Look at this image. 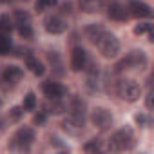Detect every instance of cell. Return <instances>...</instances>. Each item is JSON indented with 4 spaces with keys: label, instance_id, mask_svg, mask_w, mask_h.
Wrapping results in <instances>:
<instances>
[{
    "label": "cell",
    "instance_id": "8992f818",
    "mask_svg": "<svg viewBox=\"0 0 154 154\" xmlns=\"http://www.w3.org/2000/svg\"><path fill=\"white\" fill-rule=\"evenodd\" d=\"M91 122L94 123V127H98L100 131H107L111 129L114 118L111 114V111H107L105 107H94L91 111Z\"/></svg>",
    "mask_w": 154,
    "mask_h": 154
},
{
    "label": "cell",
    "instance_id": "30bf717a",
    "mask_svg": "<svg viewBox=\"0 0 154 154\" xmlns=\"http://www.w3.org/2000/svg\"><path fill=\"white\" fill-rule=\"evenodd\" d=\"M87 62H89V60H87V53H85L84 47H74V49H72V53H71V69H72L74 72L85 69Z\"/></svg>",
    "mask_w": 154,
    "mask_h": 154
},
{
    "label": "cell",
    "instance_id": "6da1fadb",
    "mask_svg": "<svg viewBox=\"0 0 154 154\" xmlns=\"http://www.w3.org/2000/svg\"><path fill=\"white\" fill-rule=\"evenodd\" d=\"M134 145H136L134 132H132L129 127H123V129L116 131V132L111 136L107 149H109L111 152H123V150H131V149H134Z\"/></svg>",
    "mask_w": 154,
    "mask_h": 154
},
{
    "label": "cell",
    "instance_id": "cb8c5ba5",
    "mask_svg": "<svg viewBox=\"0 0 154 154\" xmlns=\"http://www.w3.org/2000/svg\"><path fill=\"white\" fill-rule=\"evenodd\" d=\"M100 149H102V145H100L98 140H91V141H87L84 145V150L85 152H100Z\"/></svg>",
    "mask_w": 154,
    "mask_h": 154
},
{
    "label": "cell",
    "instance_id": "ba28073f",
    "mask_svg": "<svg viewBox=\"0 0 154 154\" xmlns=\"http://www.w3.org/2000/svg\"><path fill=\"white\" fill-rule=\"evenodd\" d=\"M127 9H129V15H132L136 18H150L152 17L150 6L141 2V0H129V2H127Z\"/></svg>",
    "mask_w": 154,
    "mask_h": 154
},
{
    "label": "cell",
    "instance_id": "44dd1931",
    "mask_svg": "<svg viewBox=\"0 0 154 154\" xmlns=\"http://www.w3.org/2000/svg\"><path fill=\"white\" fill-rule=\"evenodd\" d=\"M11 47H13V44H11V38H9V35H2V33H0V56H6V54H9Z\"/></svg>",
    "mask_w": 154,
    "mask_h": 154
},
{
    "label": "cell",
    "instance_id": "3957f363",
    "mask_svg": "<svg viewBox=\"0 0 154 154\" xmlns=\"http://www.w3.org/2000/svg\"><path fill=\"white\" fill-rule=\"evenodd\" d=\"M120 98H123L125 102H136L140 100L141 96V87L136 80H131V78H123L118 82V87H116Z\"/></svg>",
    "mask_w": 154,
    "mask_h": 154
},
{
    "label": "cell",
    "instance_id": "4fadbf2b",
    "mask_svg": "<svg viewBox=\"0 0 154 154\" xmlns=\"http://www.w3.org/2000/svg\"><path fill=\"white\" fill-rule=\"evenodd\" d=\"M22 76H24V71H22L18 65H8V67L4 69V72H2L4 82H6V84H11V85L18 84V82L22 80Z\"/></svg>",
    "mask_w": 154,
    "mask_h": 154
},
{
    "label": "cell",
    "instance_id": "83f0119b",
    "mask_svg": "<svg viewBox=\"0 0 154 154\" xmlns=\"http://www.w3.org/2000/svg\"><path fill=\"white\" fill-rule=\"evenodd\" d=\"M134 120L138 122V125H141V127H147L149 125V118L145 116V114H136L134 116Z\"/></svg>",
    "mask_w": 154,
    "mask_h": 154
},
{
    "label": "cell",
    "instance_id": "5bb4252c",
    "mask_svg": "<svg viewBox=\"0 0 154 154\" xmlns=\"http://www.w3.org/2000/svg\"><path fill=\"white\" fill-rule=\"evenodd\" d=\"M26 65H27V69H29L35 76H44V72H45L44 63H42L38 58H35L33 54H26Z\"/></svg>",
    "mask_w": 154,
    "mask_h": 154
},
{
    "label": "cell",
    "instance_id": "52a82bcc",
    "mask_svg": "<svg viewBox=\"0 0 154 154\" xmlns=\"http://www.w3.org/2000/svg\"><path fill=\"white\" fill-rule=\"evenodd\" d=\"M62 129L71 134V136H80L85 129V122L84 116H76V114H69L63 122H62Z\"/></svg>",
    "mask_w": 154,
    "mask_h": 154
},
{
    "label": "cell",
    "instance_id": "4316f807",
    "mask_svg": "<svg viewBox=\"0 0 154 154\" xmlns=\"http://www.w3.org/2000/svg\"><path fill=\"white\" fill-rule=\"evenodd\" d=\"M9 112H11V120L13 122H18L22 118V114H24V107H13Z\"/></svg>",
    "mask_w": 154,
    "mask_h": 154
},
{
    "label": "cell",
    "instance_id": "7402d4cb",
    "mask_svg": "<svg viewBox=\"0 0 154 154\" xmlns=\"http://www.w3.org/2000/svg\"><path fill=\"white\" fill-rule=\"evenodd\" d=\"M56 2H58V0H36V2H35V9L38 13H42V11L49 9V8H54Z\"/></svg>",
    "mask_w": 154,
    "mask_h": 154
},
{
    "label": "cell",
    "instance_id": "f1b7e54d",
    "mask_svg": "<svg viewBox=\"0 0 154 154\" xmlns=\"http://www.w3.org/2000/svg\"><path fill=\"white\" fill-rule=\"evenodd\" d=\"M33 122H35L36 125H42V123L45 122V112H38V114H35V118H33Z\"/></svg>",
    "mask_w": 154,
    "mask_h": 154
},
{
    "label": "cell",
    "instance_id": "7a4b0ae2",
    "mask_svg": "<svg viewBox=\"0 0 154 154\" xmlns=\"http://www.w3.org/2000/svg\"><path fill=\"white\" fill-rule=\"evenodd\" d=\"M96 47H98V51L103 58H114L120 53V40L112 33L103 31V35L96 42Z\"/></svg>",
    "mask_w": 154,
    "mask_h": 154
},
{
    "label": "cell",
    "instance_id": "d6986e66",
    "mask_svg": "<svg viewBox=\"0 0 154 154\" xmlns=\"http://www.w3.org/2000/svg\"><path fill=\"white\" fill-rule=\"evenodd\" d=\"M11 31H13V18L9 15H2L0 17V33L11 35Z\"/></svg>",
    "mask_w": 154,
    "mask_h": 154
},
{
    "label": "cell",
    "instance_id": "e0dca14e",
    "mask_svg": "<svg viewBox=\"0 0 154 154\" xmlns=\"http://www.w3.org/2000/svg\"><path fill=\"white\" fill-rule=\"evenodd\" d=\"M103 31H105V29H103L100 24H91V26H87V27H85V36H87L93 44H96V42H98V38L103 35Z\"/></svg>",
    "mask_w": 154,
    "mask_h": 154
},
{
    "label": "cell",
    "instance_id": "7c38bea8",
    "mask_svg": "<svg viewBox=\"0 0 154 154\" xmlns=\"http://www.w3.org/2000/svg\"><path fill=\"white\" fill-rule=\"evenodd\" d=\"M42 91H44V94H45L47 98H63V96L67 94V89H65L62 84L53 82V80L45 82V84L42 85Z\"/></svg>",
    "mask_w": 154,
    "mask_h": 154
},
{
    "label": "cell",
    "instance_id": "f546056e",
    "mask_svg": "<svg viewBox=\"0 0 154 154\" xmlns=\"http://www.w3.org/2000/svg\"><path fill=\"white\" fill-rule=\"evenodd\" d=\"M150 107H152V94L149 93L147 94V109H150Z\"/></svg>",
    "mask_w": 154,
    "mask_h": 154
},
{
    "label": "cell",
    "instance_id": "ffe728a7",
    "mask_svg": "<svg viewBox=\"0 0 154 154\" xmlns=\"http://www.w3.org/2000/svg\"><path fill=\"white\" fill-rule=\"evenodd\" d=\"M17 29H18V35L26 40H31L33 38V27H31V22H22V24H17Z\"/></svg>",
    "mask_w": 154,
    "mask_h": 154
},
{
    "label": "cell",
    "instance_id": "2e32d148",
    "mask_svg": "<svg viewBox=\"0 0 154 154\" xmlns=\"http://www.w3.org/2000/svg\"><path fill=\"white\" fill-rule=\"evenodd\" d=\"M49 102L45 103V111L53 112V114H62L65 111V103L62 102V98H47Z\"/></svg>",
    "mask_w": 154,
    "mask_h": 154
},
{
    "label": "cell",
    "instance_id": "8fae6325",
    "mask_svg": "<svg viewBox=\"0 0 154 154\" xmlns=\"http://www.w3.org/2000/svg\"><path fill=\"white\" fill-rule=\"evenodd\" d=\"M107 15H109L112 20H116V22H125V20L129 18V9H127L125 4L114 0V2H111L109 8H107Z\"/></svg>",
    "mask_w": 154,
    "mask_h": 154
},
{
    "label": "cell",
    "instance_id": "5b68a950",
    "mask_svg": "<svg viewBox=\"0 0 154 154\" xmlns=\"http://www.w3.org/2000/svg\"><path fill=\"white\" fill-rule=\"evenodd\" d=\"M147 67V56L143 51H131L123 60L116 63V71L123 69H145Z\"/></svg>",
    "mask_w": 154,
    "mask_h": 154
},
{
    "label": "cell",
    "instance_id": "d4e9b609",
    "mask_svg": "<svg viewBox=\"0 0 154 154\" xmlns=\"http://www.w3.org/2000/svg\"><path fill=\"white\" fill-rule=\"evenodd\" d=\"M150 31H152V24H149V22L138 24L134 27V35H143V33H150Z\"/></svg>",
    "mask_w": 154,
    "mask_h": 154
},
{
    "label": "cell",
    "instance_id": "9c48e42d",
    "mask_svg": "<svg viewBox=\"0 0 154 154\" xmlns=\"http://www.w3.org/2000/svg\"><path fill=\"white\" fill-rule=\"evenodd\" d=\"M44 27L49 35H62L67 31V22L58 17V15H53V17H47L45 22H44Z\"/></svg>",
    "mask_w": 154,
    "mask_h": 154
},
{
    "label": "cell",
    "instance_id": "ac0fdd59",
    "mask_svg": "<svg viewBox=\"0 0 154 154\" xmlns=\"http://www.w3.org/2000/svg\"><path fill=\"white\" fill-rule=\"evenodd\" d=\"M71 114H76V116H85V102L78 96H74L72 102H71Z\"/></svg>",
    "mask_w": 154,
    "mask_h": 154
},
{
    "label": "cell",
    "instance_id": "484cf974",
    "mask_svg": "<svg viewBox=\"0 0 154 154\" xmlns=\"http://www.w3.org/2000/svg\"><path fill=\"white\" fill-rule=\"evenodd\" d=\"M15 18H17V24L31 22V17H29V13H26V11H17V13H15Z\"/></svg>",
    "mask_w": 154,
    "mask_h": 154
},
{
    "label": "cell",
    "instance_id": "603a6c76",
    "mask_svg": "<svg viewBox=\"0 0 154 154\" xmlns=\"http://www.w3.org/2000/svg\"><path fill=\"white\" fill-rule=\"evenodd\" d=\"M36 109V96L35 93H27L24 98V111H35Z\"/></svg>",
    "mask_w": 154,
    "mask_h": 154
},
{
    "label": "cell",
    "instance_id": "9a60e30c",
    "mask_svg": "<svg viewBox=\"0 0 154 154\" xmlns=\"http://www.w3.org/2000/svg\"><path fill=\"white\" fill-rule=\"evenodd\" d=\"M80 8L84 13H98L103 8V0H80Z\"/></svg>",
    "mask_w": 154,
    "mask_h": 154
},
{
    "label": "cell",
    "instance_id": "277c9868",
    "mask_svg": "<svg viewBox=\"0 0 154 154\" xmlns=\"http://www.w3.org/2000/svg\"><path fill=\"white\" fill-rule=\"evenodd\" d=\"M33 141H35V131L31 127H20L15 132L9 149L11 150H29V147L33 145Z\"/></svg>",
    "mask_w": 154,
    "mask_h": 154
}]
</instances>
